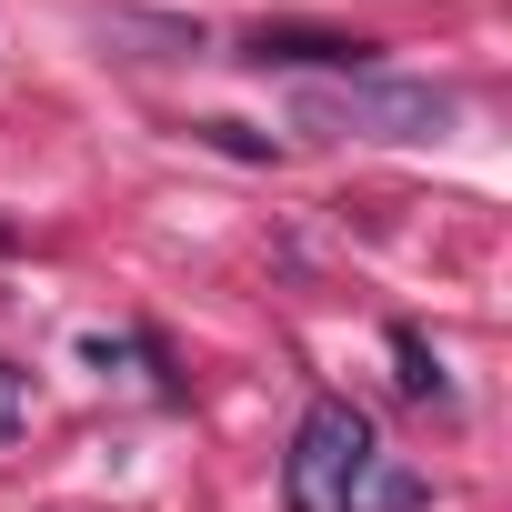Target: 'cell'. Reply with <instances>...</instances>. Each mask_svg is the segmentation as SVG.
<instances>
[{"instance_id":"6da1fadb","label":"cell","mask_w":512,"mask_h":512,"mask_svg":"<svg viewBox=\"0 0 512 512\" xmlns=\"http://www.w3.org/2000/svg\"><path fill=\"white\" fill-rule=\"evenodd\" d=\"M302 131H332V141H442L452 131V91L442 81H402V71H332V81H302Z\"/></svg>"},{"instance_id":"7a4b0ae2","label":"cell","mask_w":512,"mask_h":512,"mask_svg":"<svg viewBox=\"0 0 512 512\" xmlns=\"http://www.w3.org/2000/svg\"><path fill=\"white\" fill-rule=\"evenodd\" d=\"M372 462H382V452H372V422H362V402L322 392V402L302 412V432H292L282 502H292V512H352V492H362V472H372Z\"/></svg>"},{"instance_id":"3957f363","label":"cell","mask_w":512,"mask_h":512,"mask_svg":"<svg viewBox=\"0 0 512 512\" xmlns=\"http://www.w3.org/2000/svg\"><path fill=\"white\" fill-rule=\"evenodd\" d=\"M241 61H251V71H372V41H342V31H292V21H272V31H251V41H241Z\"/></svg>"},{"instance_id":"277c9868","label":"cell","mask_w":512,"mask_h":512,"mask_svg":"<svg viewBox=\"0 0 512 512\" xmlns=\"http://www.w3.org/2000/svg\"><path fill=\"white\" fill-rule=\"evenodd\" d=\"M392 362H402V392H442V362H432V342H422L412 322L392 332Z\"/></svg>"},{"instance_id":"5b68a950","label":"cell","mask_w":512,"mask_h":512,"mask_svg":"<svg viewBox=\"0 0 512 512\" xmlns=\"http://www.w3.org/2000/svg\"><path fill=\"white\" fill-rule=\"evenodd\" d=\"M21 422H31V372H21V362H0V442H11Z\"/></svg>"},{"instance_id":"8992f818","label":"cell","mask_w":512,"mask_h":512,"mask_svg":"<svg viewBox=\"0 0 512 512\" xmlns=\"http://www.w3.org/2000/svg\"><path fill=\"white\" fill-rule=\"evenodd\" d=\"M201 141H211V151H241V161H272V141L241 131V121H201Z\"/></svg>"},{"instance_id":"52a82bcc","label":"cell","mask_w":512,"mask_h":512,"mask_svg":"<svg viewBox=\"0 0 512 512\" xmlns=\"http://www.w3.org/2000/svg\"><path fill=\"white\" fill-rule=\"evenodd\" d=\"M0 251H11V221H0Z\"/></svg>"}]
</instances>
